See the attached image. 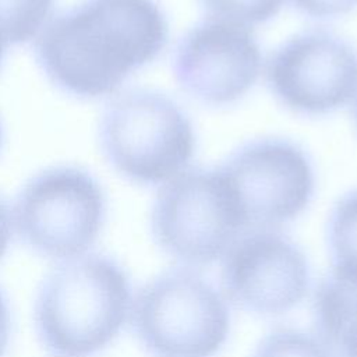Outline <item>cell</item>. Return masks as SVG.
I'll list each match as a JSON object with an SVG mask.
<instances>
[{
	"label": "cell",
	"instance_id": "cell-9",
	"mask_svg": "<svg viewBox=\"0 0 357 357\" xmlns=\"http://www.w3.org/2000/svg\"><path fill=\"white\" fill-rule=\"evenodd\" d=\"M220 283L236 307L258 315H280L305 297L310 266L304 252L284 234L252 229L222 257Z\"/></svg>",
	"mask_w": 357,
	"mask_h": 357
},
{
	"label": "cell",
	"instance_id": "cell-20",
	"mask_svg": "<svg viewBox=\"0 0 357 357\" xmlns=\"http://www.w3.org/2000/svg\"><path fill=\"white\" fill-rule=\"evenodd\" d=\"M6 47H7V43H6L4 39L0 36V64H1V60H3V56H4Z\"/></svg>",
	"mask_w": 357,
	"mask_h": 357
},
{
	"label": "cell",
	"instance_id": "cell-11",
	"mask_svg": "<svg viewBox=\"0 0 357 357\" xmlns=\"http://www.w3.org/2000/svg\"><path fill=\"white\" fill-rule=\"evenodd\" d=\"M312 318L317 337L333 354L357 339V275L331 268L314 291Z\"/></svg>",
	"mask_w": 357,
	"mask_h": 357
},
{
	"label": "cell",
	"instance_id": "cell-16",
	"mask_svg": "<svg viewBox=\"0 0 357 357\" xmlns=\"http://www.w3.org/2000/svg\"><path fill=\"white\" fill-rule=\"evenodd\" d=\"M291 4L312 18H331L346 14L357 6V0H290Z\"/></svg>",
	"mask_w": 357,
	"mask_h": 357
},
{
	"label": "cell",
	"instance_id": "cell-6",
	"mask_svg": "<svg viewBox=\"0 0 357 357\" xmlns=\"http://www.w3.org/2000/svg\"><path fill=\"white\" fill-rule=\"evenodd\" d=\"M105 215L100 184L75 166H54L31 177L11 209L18 237L54 262L89 252Z\"/></svg>",
	"mask_w": 357,
	"mask_h": 357
},
{
	"label": "cell",
	"instance_id": "cell-21",
	"mask_svg": "<svg viewBox=\"0 0 357 357\" xmlns=\"http://www.w3.org/2000/svg\"><path fill=\"white\" fill-rule=\"evenodd\" d=\"M353 114H354V121L357 126V95H356V100H354V107H353Z\"/></svg>",
	"mask_w": 357,
	"mask_h": 357
},
{
	"label": "cell",
	"instance_id": "cell-10",
	"mask_svg": "<svg viewBox=\"0 0 357 357\" xmlns=\"http://www.w3.org/2000/svg\"><path fill=\"white\" fill-rule=\"evenodd\" d=\"M261 63L258 42L245 25L209 18L180 39L173 71L187 93L218 106L241 98L255 84Z\"/></svg>",
	"mask_w": 357,
	"mask_h": 357
},
{
	"label": "cell",
	"instance_id": "cell-2",
	"mask_svg": "<svg viewBox=\"0 0 357 357\" xmlns=\"http://www.w3.org/2000/svg\"><path fill=\"white\" fill-rule=\"evenodd\" d=\"M132 294L126 271L107 255L59 261L36 290V336L53 357H92L128 322Z\"/></svg>",
	"mask_w": 357,
	"mask_h": 357
},
{
	"label": "cell",
	"instance_id": "cell-5",
	"mask_svg": "<svg viewBox=\"0 0 357 357\" xmlns=\"http://www.w3.org/2000/svg\"><path fill=\"white\" fill-rule=\"evenodd\" d=\"M247 229L237 198L219 169L181 172L159 190L152 205L153 240L188 268L222 258Z\"/></svg>",
	"mask_w": 357,
	"mask_h": 357
},
{
	"label": "cell",
	"instance_id": "cell-14",
	"mask_svg": "<svg viewBox=\"0 0 357 357\" xmlns=\"http://www.w3.org/2000/svg\"><path fill=\"white\" fill-rule=\"evenodd\" d=\"M251 357H335V354L310 333L294 328H278L258 342Z\"/></svg>",
	"mask_w": 357,
	"mask_h": 357
},
{
	"label": "cell",
	"instance_id": "cell-4",
	"mask_svg": "<svg viewBox=\"0 0 357 357\" xmlns=\"http://www.w3.org/2000/svg\"><path fill=\"white\" fill-rule=\"evenodd\" d=\"M99 139L109 163L139 184H159L190 163L195 137L191 121L167 96L134 89L106 107Z\"/></svg>",
	"mask_w": 357,
	"mask_h": 357
},
{
	"label": "cell",
	"instance_id": "cell-18",
	"mask_svg": "<svg viewBox=\"0 0 357 357\" xmlns=\"http://www.w3.org/2000/svg\"><path fill=\"white\" fill-rule=\"evenodd\" d=\"M14 233L11 211L0 198V259L4 257Z\"/></svg>",
	"mask_w": 357,
	"mask_h": 357
},
{
	"label": "cell",
	"instance_id": "cell-22",
	"mask_svg": "<svg viewBox=\"0 0 357 357\" xmlns=\"http://www.w3.org/2000/svg\"><path fill=\"white\" fill-rule=\"evenodd\" d=\"M0 144H1V126H0Z\"/></svg>",
	"mask_w": 357,
	"mask_h": 357
},
{
	"label": "cell",
	"instance_id": "cell-3",
	"mask_svg": "<svg viewBox=\"0 0 357 357\" xmlns=\"http://www.w3.org/2000/svg\"><path fill=\"white\" fill-rule=\"evenodd\" d=\"M128 322L155 357H212L227 339L230 315L222 294L183 266L158 275L132 294Z\"/></svg>",
	"mask_w": 357,
	"mask_h": 357
},
{
	"label": "cell",
	"instance_id": "cell-13",
	"mask_svg": "<svg viewBox=\"0 0 357 357\" xmlns=\"http://www.w3.org/2000/svg\"><path fill=\"white\" fill-rule=\"evenodd\" d=\"M54 0H0V36L7 45L24 43L49 22Z\"/></svg>",
	"mask_w": 357,
	"mask_h": 357
},
{
	"label": "cell",
	"instance_id": "cell-19",
	"mask_svg": "<svg viewBox=\"0 0 357 357\" xmlns=\"http://www.w3.org/2000/svg\"><path fill=\"white\" fill-rule=\"evenodd\" d=\"M339 357H357V339H354L344 350H342Z\"/></svg>",
	"mask_w": 357,
	"mask_h": 357
},
{
	"label": "cell",
	"instance_id": "cell-15",
	"mask_svg": "<svg viewBox=\"0 0 357 357\" xmlns=\"http://www.w3.org/2000/svg\"><path fill=\"white\" fill-rule=\"evenodd\" d=\"M211 18L237 22L261 24L275 17L283 0H198Z\"/></svg>",
	"mask_w": 357,
	"mask_h": 357
},
{
	"label": "cell",
	"instance_id": "cell-12",
	"mask_svg": "<svg viewBox=\"0 0 357 357\" xmlns=\"http://www.w3.org/2000/svg\"><path fill=\"white\" fill-rule=\"evenodd\" d=\"M326 241L332 268L357 275V190L349 191L333 205Z\"/></svg>",
	"mask_w": 357,
	"mask_h": 357
},
{
	"label": "cell",
	"instance_id": "cell-17",
	"mask_svg": "<svg viewBox=\"0 0 357 357\" xmlns=\"http://www.w3.org/2000/svg\"><path fill=\"white\" fill-rule=\"evenodd\" d=\"M11 337V311L4 291L0 289V357H6Z\"/></svg>",
	"mask_w": 357,
	"mask_h": 357
},
{
	"label": "cell",
	"instance_id": "cell-7",
	"mask_svg": "<svg viewBox=\"0 0 357 357\" xmlns=\"http://www.w3.org/2000/svg\"><path fill=\"white\" fill-rule=\"evenodd\" d=\"M234 192L248 229H272L297 218L314 194L305 152L280 138L250 141L219 167Z\"/></svg>",
	"mask_w": 357,
	"mask_h": 357
},
{
	"label": "cell",
	"instance_id": "cell-1",
	"mask_svg": "<svg viewBox=\"0 0 357 357\" xmlns=\"http://www.w3.org/2000/svg\"><path fill=\"white\" fill-rule=\"evenodd\" d=\"M153 0H84L50 20L35 40L46 77L78 98H100L152 61L167 43Z\"/></svg>",
	"mask_w": 357,
	"mask_h": 357
},
{
	"label": "cell",
	"instance_id": "cell-8",
	"mask_svg": "<svg viewBox=\"0 0 357 357\" xmlns=\"http://www.w3.org/2000/svg\"><path fill=\"white\" fill-rule=\"evenodd\" d=\"M266 79L282 105L301 114H325L357 91V53L325 29L300 32L271 56Z\"/></svg>",
	"mask_w": 357,
	"mask_h": 357
}]
</instances>
